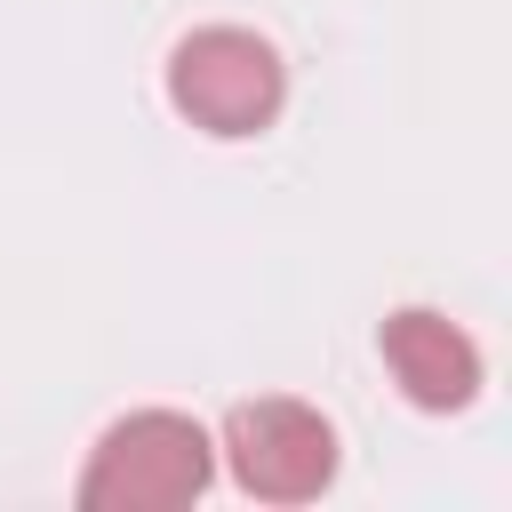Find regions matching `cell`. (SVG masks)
<instances>
[{
	"label": "cell",
	"instance_id": "cell-1",
	"mask_svg": "<svg viewBox=\"0 0 512 512\" xmlns=\"http://www.w3.org/2000/svg\"><path fill=\"white\" fill-rule=\"evenodd\" d=\"M208 472H216V440L192 416L136 408L96 440L80 472V504L88 512H184L208 488Z\"/></svg>",
	"mask_w": 512,
	"mask_h": 512
},
{
	"label": "cell",
	"instance_id": "cell-2",
	"mask_svg": "<svg viewBox=\"0 0 512 512\" xmlns=\"http://www.w3.org/2000/svg\"><path fill=\"white\" fill-rule=\"evenodd\" d=\"M280 96H288V72L264 32L200 24L168 56V104L208 136H264L280 120Z\"/></svg>",
	"mask_w": 512,
	"mask_h": 512
},
{
	"label": "cell",
	"instance_id": "cell-4",
	"mask_svg": "<svg viewBox=\"0 0 512 512\" xmlns=\"http://www.w3.org/2000/svg\"><path fill=\"white\" fill-rule=\"evenodd\" d=\"M376 352H384L392 384H400L416 408H464V400L480 392V344H472L448 312H424V304L392 312L384 336H376Z\"/></svg>",
	"mask_w": 512,
	"mask_h": 512
},
{
	"label": "cell",
	"instance_id": "cell-3",
	"mask_svg": "<svg viewBox=\"0 0 512 512\" xmlns=\"http://www.w3.org/2000/svg\"><path fill=\"white\" fill-rule=\"evenodd\" d=\"M216 448H224L232 480L256 504H312L336 480V424L320 408H304V400H280V392L240 400L224 416V440Z\"/></svg>",
	"mask_w": 512,
	"mask_h": 512
}]
</instances>
